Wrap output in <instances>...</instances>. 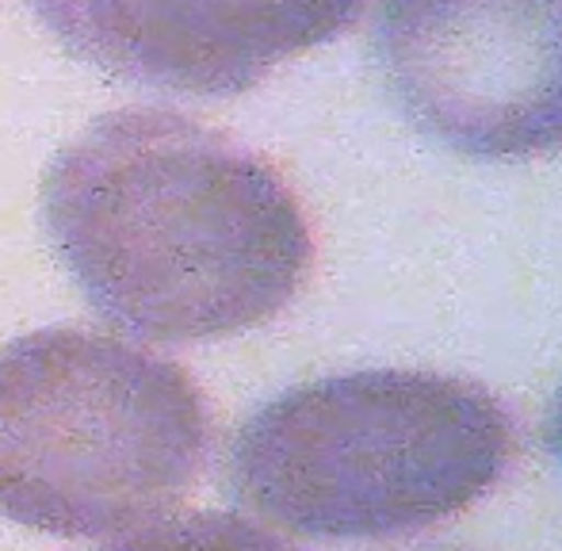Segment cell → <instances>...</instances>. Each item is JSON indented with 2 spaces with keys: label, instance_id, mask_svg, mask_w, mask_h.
<instances>
[{
  "label": "cell",
  "instance_id": "obj_8",
  "mask_svg": "<svg viewBox=\"0 0 562 551\" xmlns=\"http://www.w3.org/2000/svg\"><path fill=\"white\" fill-rule=\"evenodd\" d=\"M425 551H459V548H425Z\"/></svg>",
  "mask_w": 562,
  "mask_h": 551
},
{
  "label": "cell",
  "instance_id": "obj_1",
  "mask_svg": "<svg viewBox=\"0 0 562 551\" xmlns=\"http://www.w3.org/2000/svg\"><path fill=\"white\" fill-rule=\"evenodd\" d=\"M43 218L85 299L161 345L268 322L314 257L280 172L165 108L89 123L46 169Z\"/></svg>",
  "mask_w": 562,
  "mask_h": 551
},
{
  "label": "cell",
  "instance_id": "obj_5",
  "mask_svg": "<svg viewBox=\"0 0 562 551\" xmlns=\"http://www.w3.org/2000/svg\"><path fill=\"white\" fill-rule=\"evenodd\" d=\"M77 61L172 97H237L352 27L363 0H31Z\"/></svg>",
  "mask_w": 562,
  "mask_h": 551
},
{
  "label": "cell",
  "instance_id": "obj_6",
  "mask_svg": "<svg viewBox=\"0 0 562 551\" xmlns=\"http://www.w3.org/2000/svg\"><path fill=\"white\" fill-rule=\"evenodd\" d=\"M104 551H291L260 525L234 514H188L154 521Z\"/></svg>",
  "mask_w": 562,
  "mask_h": 551
},
{
  "label": "cell",
  "instance_id": "obj_7",
  "mask_svg": "<svg viewBox=\"0 0 562 551\" xmlns=\"http://www.w3.org/2000/svg\"><path fill=\"white\" fill-rule=\"evenodd\" d=\"M548 448H551V456H555L559 468H562V387L555 391V398H551V411H548Z\"/></svg>",
  "mask_w": 562,
  "mask_h": 551
},
{
  "label": "cell",
  "instance_id": "obj_4",
  "mask_svg": "<svg viewBox=\"0 0 562 551\" xmlns=\"http://www.w3.org/2000/svg\"><path fill=\"white\" fill-rule=\"evenodd\" d=\"M371 43L440 146L479 161L562 149V0H383Z\"/></svg>",
  "mask_w": 562,
  "mask_h": 551
},
{
  "label": "cell",
  "instance_id": "obj_3",
  "mask_svg": "<svg viewBox=\"0 0 562 551\" xmlns=\"http://www.w3.org/2000/svg\"><path fill=\"white\" fill-rule=\"evenodd\" d=\"M211 417L195 380L85 326L0 349V517L50 537H123L195 483Z\"/></svg>",
  "mask_w": 562,
  "mask_h": 551
},
{
  "label": "cell",
  "instance_id": "obj_2",
  "mask_svg": "<svg viewBox=\"0 0 562 551\" xmlns=\"http://www.w3.org/2000/svg\"><path fill=\"white\" fill-rule=\"evenodd\" d=\"M513 425L479 383L352 372L283 391L229 452L237 498L306 540H383L479 502L505 475Z\"/></svg>",
  "mask_w": 562,
  "mask_h": 551
}]
</instances>
